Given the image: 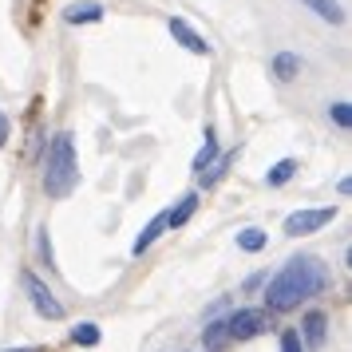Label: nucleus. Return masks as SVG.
<instances>
[{
  "label": "nucleus",
  "instance_id": "obj_14",
  "mask_svg": "<svg viewBox=\"0 0 352 352\" xmlns=\"http://www.w3.org/2000/svg\"><path fill=\"white\" fill-rule=\"evenodd\" d=\"M293 175H297V159H281V162H273V166H270L265 182H270V186H285Z\"/></svg>",
  "mask_w": 352,
  "mask_h": 352
},
{
  "label": "nucleus",
  "instance_id": "obj_19",
  "mask_svg": "<svg viewBox=\"0 0 352 352\" xmlns=\"http://www.w3.org/2000/svg\"><path fill=\"white\" fill-rule=\"evenodd\" d=\"M329 115H333L336 127H344V131L352 127V111H349V103H333V107H329Z\"/></svg>",
  "mask_w": 352,
  "mask_h": 352
},
{
  "label": "nucleus",
  "instance_id": "obj_2",
  "mask_svg": "<svg viewBox=\"0 0 352 352\" xmlns=\"http://www.w3.org/2000/svg\"><path fill=\"white\" fill-rule=\"evenodd\" d=\"M80 182V162H76V139L72 131H60L48 146V159H44V190L48 198H67Z\"/></svg>",
  "mask_w": 352,
  "mask_h": 352
},
{
  "label": "nucleus",
  "instance_id": "obj_5",
  "mask_svg": "<svg viewBox=\"0 0 352 352\" xmlns=\"http://www.w3.org/2000/svg\"><path fill=\"white\" fill-rule=\"evenodd\" d=\"M265 324H270L265 309H238L234 317L226 320V336H230V340H250V336H257Z\"/></svg>",
  "mask_w": 352,
  "mask_h": 352
},
{
  "label": "nucleus",
  "instance_id": "obj_11",
  "mask_svg": "<svg viewBox=\"0 0 352 352\" xmlns=\"http://www.w3.org/2000/svg\"><path fill=\"white\" fill-rule=\"evenodd\" d=\"M309 12H317L320 20H329V24H344V8L336 4V0H301Z\"/></svg>",
  "mask_w": 352,
  "mask_h": 352
},
{
  "label": "nucleus",
  "instance_id": "obj_21",
  "mask_svg": "<svg viewBox=\"0 0 352 352\" xmlns=\"http://www.w3.org/2000/svg\"><path fill=\"white\" fill-rule=\"evenodd\" d=\"M8 143V115L0 111V146Z\"/></svg>",
  "mask_w": 352,
  "mask_h": 352
},
{
  "label": "nucleus",
  "instance_id": "obj_8",
  "mask_svg": "<svg viewBox=\"0 0 352 352\" xmlns=\"http://www.w3.org/2000/svg\"><path fill=\"white\" fill-rule=\"evenodd\" d=\"M273 76H277L281 83L297 80V76H301V56H293V52H277V56H273Z\"/></svg>",
  "mask_w": 352,
  "mask_h": 352
},
{
  "label": "nucleus",
  "instance_id": "obj_4",
  "mask_svg": "<svg viewBox=\"0 0 352 352\" xmlns=\"http://www.w3.org/2000/svg\"><path fill=\"white\" fill-rule=\"evenodd\" d=\"M336 218V206H320V210H297L285 218V234L289 238H305V234H317Z\"/></svg>",
  "mask_w": 352,
  "mask_h": 352
},
{
  "label": "nucleus",
  "instance_id": "obj_18",
  "mask_svg": "<svg viewBox=\"0 0 352 352\" xmlns=\"http://www.w3.org/2000/svg\"><path fill=\"white\" fill-rule=\"evenodd\" d=\"M202 340H206L210 349H218V344L226 340V320H214V324H210L206 333H202Z\"/></svg>",
  "mask_w": 352,
  "mask_h": 352
},
{
  "label": "nucleus",
  "instance_id": "obj_20",
  "mask_svg": "<svg viewBox=\"0 0 352 352\" xmlns=\"http://www.w3.org/2000/svg\"><path fill=\"white\" fill-rule=\"evenodd\" d=\"M281 352H305L301 349V333H297V329H285V333H281Z\"/></svg>",
  "mask_w": 352,
  "mask_h": 352
},
{
  "label": "nucleus",
  "instance_id": "obj_6",
  "mask_svg": "<svg viewBox=\"0 0 352 352\" xmlns=\"http://www.w3.org/2000/svg\"><path fill=\"white\" fill-rule=\"evenodd\" d=\"M166 28H170V36H175L178 44H182V48L186 52H194V56H210V44H206V36H198L190 28V24H186V20H170V24H166Z\"/></svg>",
  "mask_w": 352,
  "mask_h": 352
},
{
  "label": "nucleus",
  "instance_id": "obj_17",
  "mask_svg": "<svg viewBox=\"0 0 352 352\" xmlns=\"http://www.w3.org/2000/svg\"><path fill=\"white\" fill-rule=\"evenodd\" d=\"M238 245L245 250V254H257V250H265V234L250 226V230H241V234H238Z\"/></svg>",
  "mask_w": 352,
  "mask_h": 352
},
{
  "label": "nucleus",
  "instance_id": "obj_1",
  "mask_svg": "<svg viewBox=\"0 0 352 352\" xmlns=\"http://www.w3.org/2000/svg\"><path fill=\"white\" fill-rule=\"evenodd\" d=\"M324 285H329L324 261L313 257V254H305V257H293L289 265H281V273H277L270 281V289H265V301H270V309H277V313H289V309H297L301 301L317 297Z\"/></svg>",
  "mask_w": 352,
  "mask_h": 352
},
{
  "label": "nucleus",
  "instance_id": "obj_13",
  "mask_svg": "<svg viewBox=\"0 0 352 352\" xmlns=\"http://www.w3.org/2000/svg\"><path fill=\"white\" fill-rule=\"evenodd\" d=\"M234 159H238V151H230V155H222V159H214V162L206 166V170L198 175V182H202V186H214V182H218V178L226 175V166H230Z\"/></svg>",
  "mask_w": 352,
  "mask_h": 352
},
{
  "label": "nucleus",
  "instance_id": "obj_7",
  "mask_svg": "<svg viewBox=\"0 0 352 352\" xmlns=\"http://www.w3.org/2000/svg\"><path fill=\"white\" fill-rule=\"evenodd\" d=\"M64 20L67 24H96V20H103V4H96V0H76V4L64 8Z\"/></svg>",
  "mask_w": 352,
  "mask_h": 352
},
{
  "label": "nucleus",
  "instance_id": "obj_12",
  "mask_svg": "<svg viewBox=\"0 0 352 352\" xmlns=\"http://www.w3.org/2000/svg\"><path fill=\"white\" fill-rule=\"evenodd\" d=\"M162 230H166V218H162V214H155V218H151V226H146L143 234L135 238V245H131V250H135V254H146V250L155 245V238H159Z\"/></svg>",
  "mask_w": 352,
  "mask_h": 352
},
{
  "label": "nucleus",
  "instance_id": "obj_16",
  "mask_svg": "<svg viewBox=\"0 0 352 352\" xmlns=\"http://www.w3.org/2000/svg\"><path fill=\"white\" fill-rule=\"evenodd\" d=\"M72 340H76V344H87V349H91V344H99V340H103V333H99V324L83 320V324H76V329H72Z\"/></svg>",
  "mask_w": 352,
  "mask_h": 352
},
{
  "label": "nucleus",
  "instance_id": "obj_9",
  "mask_svg": "<svg viewBox=\"0 0 352 352\" xmlns=\"http://www.w3.org/2000/svg\"><path fill=\"white\" fill-rule=\"evenodd\" d=\"M194 210H198V194H182V198H178V206L175 210H166V214H162V218H166V226H170V230H175V226H182V222H190V214Z\"/></svg>",
  "mask_w": 352,
  "mask_h": 352
},
{
  "label": "nucleus",
  "instance_id": "obj_22",
  "mask_svg": "<svg viewBox=\"0 0 352 352\" xmlns=\"http://www.w3.org/2000/svg\"><path fill=\"white\" fill-rule=\"evenodd\" d=\"M16 352H32V349H16Z\"/></svg>",
  "mask_w": 352,
  "mask_h": 352
},
{
  "label": "nucleus",
  "instance_id": "obj_3",
  "mask_svg": "<svg viewBox=\"0 0 352 352\" xmlns=\"http://www.w3.org/2000/svg\"><path fill=\"white\" fill-rule=\"evenodd\" d=\"M24 281V293H28V301H32V309L40 313V317H48V320H64V305L56 301V293H52L36 273H24L20 277Z\"/></svg>",
  "mask_w": 352,
  "mask_h": 352
},
{
  "label": "nucleus",
  "instance_id": "obj_15",
  "mask_svg": "<svg viewBox=\"0 0 352 352\" xmlns=\"http://www.w3.org/2000/svg\"><path fill=\"white\" fill-rule=\"evenodd\" d=\"M214 159H218V139H214V131H206V143H202V151L194 155V170L202 175V170H206Z\"/></svg>",
  "mask_w": 352,
  "mask_h": 352
},
{
  "label": "nucleus",
  "instance_id": "obj_10",
  "mask_svg": "<svg viewBox=\"0 0 352 352\" xmlns=\"http://www.w3.org/2000/svg\"><path fill=\"white\" fill-rule=\"evenodd\" d=\"M324 329H329V317H324V313H309V317H305V324H301L305 340H309L313 349H320V344H324Z\"/></svg>",
  "mask_w": 352,
  "mask_h": 352
}]
</instances>
